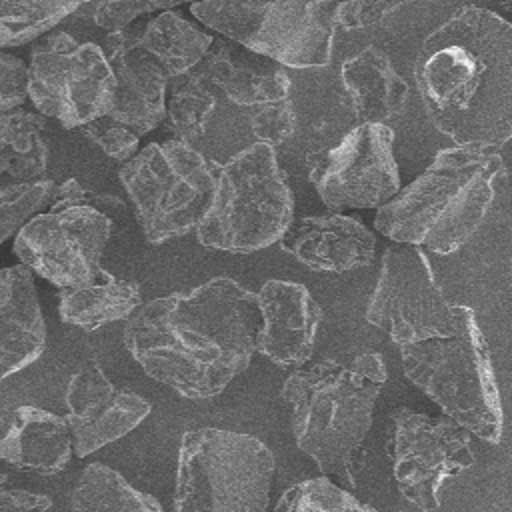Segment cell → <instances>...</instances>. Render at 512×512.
Returning <instances> with one entry per match:
<instances>
[{"instance_id":"cell-14","label":"cell","mask_w":512,"mask_h":512,"mask_svg":"<svg viewBox=\"0 0 512 512\" xmlns=\"http://www.w3.org/2000/svg\"><path fill=\"white\" fill-rule=\"evenodd\" d=\"M390 456L400 494L422 512L438 510L444 480L474 464L466 428L448 416L432 418L410 408L394 414Z\"/></svg>"},{"instance_id":"cell-29","label":"cell","mask_w":512,"mask_h":512,"mask_svg":"<svg viewBox=\"0 0 512 512\" xmlns=\"http://www.w3.org/2000/svg\"><path fill=\"white\" fill-rule=\"evenodd\" d=\"M274 512H378L328 476L302 480L282 492Z\"/></svg>"},{"instance_id":"cell-28","label":"cell","mask_w":512,"mask_h":512,"mask_svg":"<svg viewBox=\"0 0 512 512\" xmlns=\"http://www.w3.org/2000/svg\"><path fill=\"white\" fill-rule=\"evenodd\" d=\"M212 84L200 74L190 72L176 78L172 92L166 102V116L170 130L180 142H192L200 138L210 122V116L216 108V96Z\"/></svg>"},{"instance_id":"cell-19","label":"cell","mask_w":512,"mask_h":512,"mask_svg":"<svg viewBox=\"0 0 512 512\" xmlns=\"http://www.w3.org/2000/svg\"><path fill=\"white\" fill-rule=\"evenodd\" d=\"M46 326L28 266L0 272V376L20 372L44 352Z\"/></svg>"},{"instance_id":"cell-7","label":"cell","mask_w":512,"mask_h":512,"mask_svg":"<svg viewBox=\"0 0 512 512\" xmlns=\"http://www.w3.org/2000/svg\"><path fill=\"white\" fill-rule=\"evenodd\" d=\"M274 456L252 434L196 428L182 436L174 512H268Z\"/></svg>"},{"instance_id":"cell-20","label":"cell","mask_w":512,"mask_h":512,"mask_svg":"<svg viewBox=\"0 0 512 512\" xmlns=\"http://www.w3.org/2000/svg\"><path fill=\"white\" fill-rule=\"evenodd\" d=\"M72 450V432L66 416L36 406H18L0 442L4 462L44 476L64 470Z\"/></svg>"},{"instance_id":"cell-4","label":"cell","mask_w":512,"mask_h":512,"mask_svg":"<svg viewBox=\"0 0 512 512\" xmlns=\"http://www.w3.org/2000/svg\"><path fill=\"white\" fill-rule=\"evenodd\" d=\"M502 170L496 150L444 148L414 182L378 210L374 226L396 244L452 254L482 224Z\"/></svg>"},{"instance_id":"cell-26","label":"cell","mask_w":512,"mask_h":512,"mask_svg":"<svg viewBox=\"0 0 512 512\" xmlns=\"http://www.w3.org/2000/svg\"><path fill=\"white\" fill-rule=\"evenodd\" d=\"M74 512H164L160 504L106 464H88L72 492Z\"/></svg>"},{"instance_id":"cell-8","label":"cell","mask_w":512,"mask_h":512,"mask_svg":"<svg viewBox=\"0 0 512 512\" xmlns=\"http://www.w3.org/2000/svg\"><path fill=\"white\" fill-rule=\"evenodd\" d=\"M120 182L146 240L162 244L198 230L214 202L218 172L190 144L168 140L152 142L128 160Z\"/></svg>"},{"instance_id":"cell-3","label":"cell","mask_w":512,"mask_h":512,"mask_svg":"<svg viewBox=\"0 0 512 512\" xmlns=\"http://www.w3.org/2000/svg\"><path fill=\"white\" fill-rule=\"evenodd\" d=\"M386 376L382 356L364 350L348 362L328 358L286 378L280 398L290 408L296 444L324 476L356 488L362 444Z\"/></svg>"},{"instance_id":"cell-32","label":"cell","mask_w":512,"mask_h":512,"mask_svg":"<svg viewBox=\"0 0 512 512\" xmlns=\"http://www.w3.org/2000/svg\"><path fill=\"white\" fill-rule=\"evenodd\" d=\"M250 128L262 144H268L272 148L284 144L296 128V116L290 98L252 108Z\"/></svg>"},{"instance_id":"cell-16","label":"cell","mask_w":512,"mask_h":512,"mask_svg":"<svg viewBox=\"0 0 512 512\" xmlns=\"http://www.w3.org/2000/svg\"><path fill=\"white\" fill-rule=\"evenodd\" d=\"M144 26L108 32L102 46L116 80V102L110 116L140 136L164 120L170 82L164 66L142 44Z\"/></svg>"},{"instance_id":"cell-5","label":"cell","mask_w":512,"mask_h":512,"mask_svg":"<svg viewBox=\"0 0 512 512\" xmlns=\"http://www.w3.org/2000/svg\"><path fill=\"white\" fill-rule=\"evenodd\" d=\"M400 356L406 378L430 396L444 416L484 442H500V392L472 308L458 304V330L452 336L400 346Z\"/></svg>"},{"instance_id":"cell-6","label":"cell","mask_w":512,"mask_h":512,"mask_svg":"<svg viewBox=\"0 0 512 512\" xmlns=\"http://www.w3.org/2000/svg\"><path fill=\"white\" fill-rule=\"evenodd\" d=\"M292 220L294 198L274 148L256 142L218 170L216 196L196 236L202 246L250 254L282 240Z\"/></svg>"},{"instance_id":"cell-33","label":"cell","mask_w":512,"mask_h":512,"mask_svg":"<svg viewBox=\"0 0 512 512\" xmlns=\"http://www.w3.org/2000/svg\"><path fill=\"white\" fill-rule=\"evenodd\" d=\"M72 206H88L102 214H106L114 224L122 226L126 222V206L120 198L106 194V192H94L84 188L76 178H68L56 188V196L50 208H72Z\"/></svg>"},{"instance_id":"cell-31","label":"cell","mask_w":512,"mask_h":512,"mask_svg":"<svg viewBox=\"0 0 512 512\" xmlns=\"http://www.w3.org/2000/svg\"><path fill=\"white\" fill-rule=\"evenodd\" d=\"M82 132L96 146H100L110 158L120 160L124 164L138 154L136 150H138L140 134L134 128L118 122L110 114L102 116L98 120H92L90 124L82 126Z\"/></svg>"},{"instance_id":"cell-30","label":"cell","mask_w":512,"mask_h":512,"mask_svg":"<svg viewBox=\"0 0 512 512\" xmlns=\"http://www.w3.org/2000/svg\"><path fill=\"white\" fill-rule=\"evenodd\" d=\"M56 188L46 178L4 186L0 192V242L8 240L16 230L20 232L44 206H52Z\"/></svg>"},{"instance_id":"cell-11","label":"cell","mask_w":512,"mask_h":512,"mask_svg":"<svg viewBox=\"0 0 512 512\" xmlns=\"http://www.w3.org/2000/svg\"><path fill=\"white\" fill-rule=\"evenodd\" d=\"M366 320L400 346L418 344L452 336L458 330V304L442 294L420 246L394 244L382 256Z\"/></svg>"},{"instance_id":"cell-12","label":"cell","mask_w":512,"mask_h":512,"mask_svg":"<svg viewBox=\"0 0 512 512\" xmlns=\"http://www.w3.org/2000/svg\"><path fill=\"white\" fill-rule=\"evenodd\" d=\"M394 134L384 124H358L336 146L308 154V176L334 214L346 208H382L400 192L392 152Z\"/></svg>"},{"instance_id":"cell-37","label":"cell","mask_w":512,"mask_h":512,"mask_svg":"<svg viewBox=\"0 0 512 512\" xmlns=\"http://www.w3.org/2000/svg\"><path fill=\"white\" fill-rule=\"evenodd\" d=\"M52 508V498L44 494H34L20 488H2L0 492V512H46Z\"/></svg>"},{"instance_id":"cell-15","label":"cell","mask_w":512,"mask_h":512,"mask_svg":"<svg viewBox=\"0 0 512 512\" xmlns=\"http://www.w3.org/2000/svg\"><path fill=\"white\" fill-rule=\"evenodd\" d=\"M64 398L78 458L126 436L150 414L148 400L108 380L96 360H88L72 374Z\"/></svg>"},{"instance_id":"cell-10","label":"cell","mask_w":512,"mask_h":512,"mask_svg":"<svg viewBox=\"0 0 512 512\" xmlns=\"http://www.w3.org/2000/svg\"><path fill=\"white\" fill-rule=\"evenodd\" d=\"M28 68L30 100L64 128H82L114 110V72L94 42L80 44L68 32H52L34 44Z\"/></svg>"},{"instance_id":"cell-35","label":"cell","mask_w":512,"mask_h":512,"mask_svg":"<svg viewBox=\"0 0 512 512\" xmlns=\"http://www.w3.org/2000/svg\"><path fill=\"white\" fill-rule=\"evenodd\" d=\"M30 98V68L18 56L0 54V110H18Z\"/></svg>"},{"instance_id":"cell-1","label":"cell","mask_w":512,"mask_h":512,"mask_svg":"<svg viewBox=\"0 0 512 512\" xmlns=\"http://www.w3.org/2000/svg\"><path fill=\"white\" fill-rule=\"evenodd\" d=\"M258 294L216 276L190 292L154 298L124 324V346L144 372L180 396H218L258 352Z\"/></svg>"},{"instance_id":"cell-36","label":"cell","mask_w":512,"mask_h":512,"mask_svg":"<svg viewBox=\"0 0 512 512\" xmlns=\"http://www.w3.org/2000/svg\"><path fill=\"white\" fill-rule=\"evenodd\" d=\"M400 6H404V2H390V0L338 2L334 24L344 28V30L366 28V26H372V24L380 22L384 16L398 10Z\"/></svg>"},{"instance_id":"cell-27","label":"cell","mask_w":512,"mask_h":512,"mask_svg":"<svg viewBox=\"0 0 512 512\" xmlns=\"http://www.w3.org/2000/svg\"><path fill=\"white\" fill-rule=\"evenodd\" d=\"M80 8V2L68 0H2L0 2V46H20L26 44L74 10Z\"/></svg>"},{"instance_id":"cell-13","label":"cell","mask_w":512,"mask_h":512,"mask_svg":"<svg viewBox=\"0 0 512 512\" xmlns=\"http://www.w3.org/2000/svg\"><path fill=\"white\" fill-rule=\"evenodd\" d=\"M114 222L88 206L50 208L32 218L14 240L16 256L44 280L74 288L96 282Z\"/></svg>"},{"instance_id":"cell-23","label":"cell","mask_w":512,"mask_h":512,"mask_svg":"<svg viewBox=\"0 0 512 512\" xmlns=\"http://www.w3.org/2000/svg\"><path fill=\"white\" fill-rule=\"evenodd\" d=\"M142 306L136 282L104 274L86 286L62 288L58 294V312L62 322L96 330L108 322L130 318Z\"/></svg>"},{"instance_id":"cell-17","label":"cell","mask_w":512,"mask_h":512,"mask_svg":"<svg viewBox=\"0 0 512 512\" xmlns=\"http://www.w3.org/2000/svg\"><path fill=\"white\" fill-rule=\"evenodd\" d=\"M262 330L258 352L282 368L304 366L316 342L322 310L306 286L268 280L258 292Z\"/></svg>"},{"instance_id":"cell-18","label":"cell","mask_w":512,"mask_h":512,"mask_svg":"<svg viewBox=\"0 0 512 512\" xmlns=\"http://www.w3.org/2000/svg\"><path fill=\"white\" fill-rule=\"evenodd\" d=\"M282 248L316 272H348L372 262L374 234L352 216H308L290 226Z\"/></svg>"},{"instance_id":"cell-24","label":"cell","mask_w":512,"mask_h":512,"mask_svg":"<svg viewBox=\"0 0 512 512\" xmlns=\"http://www.w3.org/2000/svg\"><path fill=\"white\" fill-rule=\"evenodd\" d=\"M212 42L210 34L172 10L156 14L142 34L144 48L164 66L170 78L190 74L206 58Z\"/></svg>"},{"instance_id":"cell-34","label":"cell","mask_w":512,"mask_h":512,"mask_svg":"<svg viewBox=\"0 0 512 512\" xmlns=\"http://www.w3.org/2000/svg\"><path fill=\"white\" fill-rule=\"evenodd\" d=\"M180 2L176 0H162V2H144V0H122V2H100L94 8V22L108 30H124L128 28L138 16L152 14V12H166L168 8L178 6Z\"/></svg>"},{"instance_id":"cell-25","label":"cell","mask_w":512,"mask_h":512,"mask_svg":"<svg viewBox=\"0 0 512 512\" xmlns=\"http://www.w3.org/2000/svg\"><path fill=\"white\" fill-rule=\"evenodd\" d=\"M46 116L12 110L0 116V168L10 176L30 182L48 168Z\"/></svg>"},{"instance_id":"cell-9","label":"cell","mask_w":512,"mask_h":512,"mask_svg":"<svg viewBox=\"0 0 512 512\" xmlns=\"http://www.w3.org/2000/svg\"><path fill=\"white\" fill-rule=\"evenodd\" d=\"M338 2H198L192 14L208 28L290 68L326 66Z\"/></svg>"},{"instance_id":"cell-38","label":"cell","mask_w":512,"mask_h":512,"mask_svg":"<svg viewBox=\"0 0 512 512\" xmlns=\"http://www.w3.org/2000/svg\"><path fill=\"white\" fill-rule=\"evenodd\" d=\"M502 6H504V10H512V2H504Z\"/></svg>"},{"instance_id":"cell-21","label":"cell","mask_w":512,"mask_h":512,"mask_svg":"<svg viewBox=\"0 0 512 512\" xmlns=\"http://www.w3.org/2000/svg\"><path fill=\"white\" fill-rule=\"evenodd\" d=\"M340 74L360 124H384L404 110L408 84L380 48L370 44L344 60Z\"/></svg>"},{"instance_id":"cell-2","label":"cell","mask_w":512,"mask_h":512,"mask_svg":"<svg viewBox=\"0 0 512 512\" xmlns=\"http://www.w3.org/2000/svg\"><path fill=\"white\" fill-rule=\"evenodd\" d=\"M416 86L432 124L456 146L512 140V22L464 6L422 44Z\"/></svg>"},{"instance_id":"cell-22","label":"cell","mask_w":512,"mask_h":512,"mask_svg":"<svg viewBox=\"0 0 512 512\" xmlns=\"http://www.w3.org/2000/svg\"><path fill=\"white\" fill-rule=\"evenodd\" d=\"M200 64V74L238 106L258 108L290 98V78L284 72H258L240 64L232 54V46L220 38L212 42L210 52Z\"/></svg>"}]
</instances>
